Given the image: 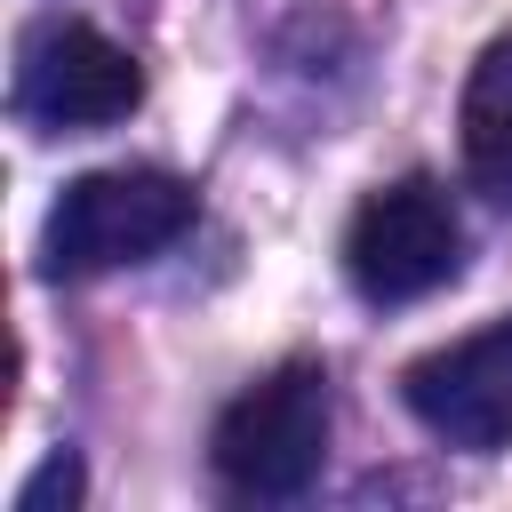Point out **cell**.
<instances>
[{
    "label": "cell",
    "instance_id": "cell-2",
    "mask_svg": "<svg viewBox=\"0 0 512 512\" xmlns=\"http://www.w3.org/2000/svg\"><path fill=\"white\" fill-rule=\"evenodd\" d=\"M232 496H304L328 464V368L288 360L264 384H248L208 440Z\"/></svg>",
    "mask_w": 512,
    "mask_h": 512
},
{
    "label": "cell",
    "instance_id": "cell-4",
    "mask_svg": "<svg viewBox=\"0 0 512 512\" xmlns=\"http://www.w3.org/2000/svg\"><path fill=\"white\" fill-rule=\"evenodd\" d=\"M144 104V72L120 40H104L80 16H48L24 32L16 48V112L32 128L80 136V128H112Z\"/></svg>",
    "mask_w": 512,
    "mask_h": 512
},
{
    "label": "cell",
    "instance_id": "cell-3",
    "mask_svg": "<svg viewBox=\"0 0 512 512\" xmlns=\"http://www.w3.org/2000/svg\"><path fill=\"white\" fill-rule=\"evenodd\" d=\"M456 264H464V224L432 176H400L368 192L360 216L344 224V272L368 304H416L440 280H456Z\"/></svg>",
    "mask_w": 512,
    "mask_h": 512
},
{
    "label": "cell",
    "instance_id": "cell-7",
    "mask_svg": "<svg viewBox=\"0 0 512 512\" xmlns=\"http://www.w3.org/2000/svg\"><path fill=\"white\" fill-rule=\"evenodd\" d=\"M72 496H80V456H72V448H56V456L16 488V512H48V504H72Z\"/></svg>",
    "mask_w": 512,
    "mask_h": 512
},
{
    "label": "cell",
    "instance_id": "cell-6",
    "mask_svg": "<svg viewBox=\"0 0 512 512\" xmlns=\"http://www.w3.org/2000/svg\"><path fill=\"white\" fill-rule=\"evenodd\" d=\"M464 168L496 200H512V32L488 40L464 80Z\"/></svg>",
    "mask_w": 512,
    "mask_h": 512
},
{
    "label": "cell",
    "instance_id": "cell-1",
    "mask_svg": "<svg viewBox=\"0 0 512 512\" xmlns=\"http://www.w3.org/2000/svg\"><path fill=\"white\" fill-rule=\"evenodd\" d=\"M184 224H192V184L168 176V168H96V176H72L64 200L40 224V272L80 280V272L144 264Z\"/></svg>",
    "mask_w": 512,
    "mask_h": 512
},
{
    "label": "cell",
    "instance_id": "cell-5",
    "mask_svg": "<svg viewBox=\"0 0 512 512\" xmlns=\"http://www.w3.org/2000/svg\"><path fill=\"white\" fill-rule=\"evenodd\" d=\"M400 400L432 440H448L464 456L512 448V312L496 328L464 336V344H440V352L408 360Z\"/></svg>",
    "mask_w": 512,
    "mask_h": 512
}]
</instances>
